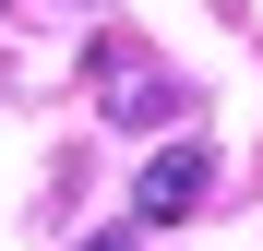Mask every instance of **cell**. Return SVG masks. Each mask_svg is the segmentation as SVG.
Listing matches in <instances>:
<instances>
[{
  "label": "cell",
  "instance_id": "cell-1",
  "mask_svg": "<svg viewBox=\"0 0 263 251\" xmlns=\"http://www.w3.org/2000/svg\"><path fill=\"white\" fill-rule=\"evenodd\" d=\"M84 84H96V108L120 120V132H156V120H180V108H192V84H180V72H156L144 36H96V48H84Z\"/></svg>",
  "mask_w": 263,
  "mask_h": 251
},
{
  "label": "cell",
  "instance_id": "cell-2",
  "mask_svg": "<svg viewBox=\"0 0 263 251\" xmlns=\"http://www.w3.org/2000/svg\"><path fill=\"white\" fill-rule=\"evenodd\" d=\"M203 191H215V144H156L132 180V227H180Z\"/></svg>",
  "mask_w": 263,
  "mask_h": 251
},
{
  "label": "cell",
  "instance_id": "cell-3",
  "mask_svg": "<svg viewBox=\"0 0 263 251\" xmlns=\"http://www.w3.org/2000/svg\"><path fill=\"white\" fill-rule=\"evenodd\" d=\"M84 251H132V239H84Z\"/></svg>",
  "mask_w": 263,
  "mask_h": 251
}]
</instances>
